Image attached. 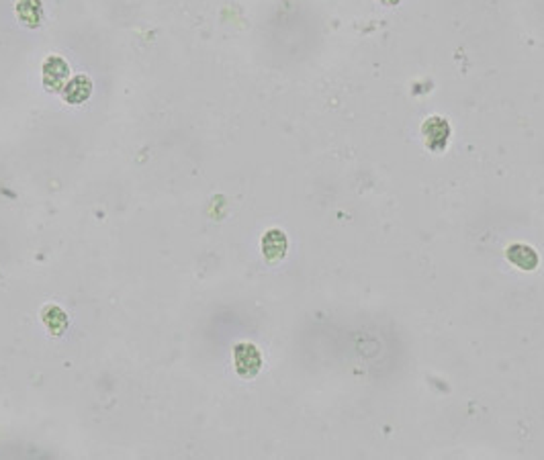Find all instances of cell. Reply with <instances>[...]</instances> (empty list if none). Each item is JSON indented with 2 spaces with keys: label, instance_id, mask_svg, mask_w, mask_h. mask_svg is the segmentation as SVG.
Returning <instances> with one entry per match:
<instances>
[{
  "label": "cell",
  "instance_id": "1",
  "mask_svg": "<svg viewBox=\"0 0 544 460\" xmlns=\"http://www.w3.org/2000/svg\"><path fill=\"white\" fill-rule=\"evenodd\" d=\"M234 364H236V370L239 377L244 379H252L258 374L262 366V356L260 350L250 344V341H241L234 348Z\"/></svg>",
  "mask_w": 544,
  "mask_h": 460
},
{
  "label": "cell",
  "instance_id": "2",
  "mask_svg": "<svg viewBox=\"0 0 544 460\" xmlns=\"http://www.w3.org/2000/svg\"><path fill=\"white\" fill-rule=\"evenodd\" d=\"M424 137H426L427 147L444 149V146L449 144L450 125L442 117H432L424 123Z\"/></svg>",
  "mask_w": 544,
  "mask_h": 460
},
{
  "label": "cell",
  "instance_id": "3",
  "mask_svg": "<svg viewBox=\"0 0 544 460\" xmlns=\"http://www.w3.org/2000/svg\"><path fill=\"white\" fill-rule=\"evenodd\" d=\"M262 252L270 262H279L286 252V238L279 229H272L262 240Z\"/></svg>",
  "mask_w": 544,
  "mask_h": 460
},
{
  "label": "cell",
  "instance_id": "4",
  "mask_svg": "<svg viewBox=\"0 0 544 460\" xmlns=\"http://www.w3.org/2000/svg\"><path fill=\"white\" fill-rule=\"evenodd\" d=\"M507 258L516 264V266L524 268V270H532L538 264V256L532 248L524 245V243H514L507 250Z\"/></svg>",
  "mask_w": 544,
  "mask_h": 460
},
{
  "label": "cell",
  "instance_id": "5",
  "mask_svg": "<svg viewBox=\"0 0 544 460\" xmlns=\"http://www.w3.org/2000/svg\"><path fill=\"white\" fill-rule=\"evenodd\" d=\"M44 321H46V325L49 327V332L53 334V336H60L64 330H66V325H68V317L66 313L60 309V307H55V305H49L44 309Z\"/></svg>",
  "mask_w": 544,
  "mask_h": 460
},
{
  "label": "cell",
  "instance_id": "6",
  "mask_svg": "<svg viewBox=\"0 0 544 460\" xmlns=\"http://www.w3.org/2000/svg\"><path fill=\"white\" fill-rule=\"evenodd\" d=\"M383 2H387V4H395V2H399V0H383Z\"/></svg>",
  "mask_w": 544,
  "mask_h": 460
}]
</instances>
